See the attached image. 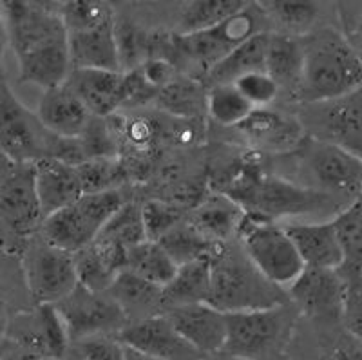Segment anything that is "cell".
<instances>
[{
	"label": "cell",
	"instance_id": "1",
	"mask_svg": "<svg viewBox=\"0 0 362 360\" xmlns=\"http://www.w3.org/2000/svg\"><path fill=\"white\" fill-rule=\"evenodd\" d=\"M8 33V45L15 53L21 82L42 89L66 83L71 73L67 35L58 9L38 2L0 4Z\"/></svg>",
	"mask_w": 362,
	"mask_h": 360
},
{
	"label": "cell",
	"instance_id": "2",
	"mask_svg": "<svg viewBox=\"0 0 362 360\" xmlns=\"http://www.w3.org/2000/svg\"><path fill=\"white\" fill-rule=\"evenodd\" d=\"M303 76L297 98L306 103L326 102L361 89V54L334 29H321L303 44Z\"/></svg>",
	"mask_w": 362,
	"mask_h": 360
},
{
	"label": "cell",
	"instance_id": "3",
	"mask_svg": "<svg viewBox=\"0 0 362 360\" xmlns=\"http://www.w3.org/2000/svg\"><path fill=\"white\" fill-rule=\"evenodd\" d=\"M283 291L255 270L243 248H230L223 243L210 259V294L206 304L223 313L283 306Z\"/></svg>",
	"mask_w": 362,
	"mask_h": 360
},
{
	"label": "cell",
	"instance_id": "4",
	"mask_svg": "<svg viewBox=\"0 0 362 360\" xmlns=\"http://www.w3.org/2000/svg\"><path fill=\"white\" fill-rule=\"evenodd\" d=\"M235 238L241 241L245 255L268 283L288 290L303 274L305 265L284 226L254 212H245L239 221Z\"/></svg>",
	"mask_w": 362,
	"mask_h": 360
},
{
	"label": "cell",
	"instance_id": "5",
	"mask_svg": "<svg viewBox=\"0 0 362 360\" xmlns=\"http://www.w3.org/2000/svg\"><path fill=\"white\" fill-rule=\"evenodd\" d=\"M125 201L118 190L82 194L73 205L51 214L42 221V239L57 248L76 254L96 239L103 225Z\"/></svg>",
	"mask_w": 362,
	"mask_h": 360
},
{
	"label": "cell",
	"instance_id": "6",
	"mask_svg": "<svg viewBox=\"0 0 362 360\" xmlns=\"http://www.w3.org/2000/svg\"><path fill=\"white\" fill-rule=\"evenodd\" d=\"M255 33H259V17L255 8L250 6L203 31L189 35L173 33L174 66L177 69L180 64H189L206 74L221 58Z\"/></svg>",
	"mask_w": 362,
	"mask_h": 360
},
{
	"label": "cell",
	"instance_id": "7",
	"mask_svg": "<svg viewBox=\"0 0 362 360\" xmlns=\"http://www.w3.org/2000/svg\"><path fill=\"white\" fill-rule=\"evenodd\" d=\"M297 163L310 183L306 189L325 196L357 199L362 187V160L337 145L317 141L306 136L296 149Z\"/></svg>",
	"mask_w": 362,
	"mask_h": 360
},
{
	"label": "cell",
	"instance_id": "8",
	"mask_svg": "<svg viewBox=\"0 0 362 360\" xmlns=\"http://www.w3.org/2000/svg\"><path fill=\"white\" fill-rule=\"evenodd\" d=\"M58 139L0 80V152L15 165H33L44 158H54Z\"/></svg>",
	"mask_w": 362,
	"mask_h": 360
},
{
	"label": "cell",
	"instance_id": "9",
	"mask_svg": "<svg viewBox=\"0 0 362 360\" xmlns=\"http://www.w3.org/2000/svg\"><path fill=\"white\" fill-rule=\"evenodd\" d=\"M290 317L283 306L226 313L223 355L238 360H263L288 335Z\"/></svg>",
	"mask_w": 362,
	"mask_h": 360
},
{
	"label": "cell",
	"instance_id": "10",
	"mask_svg": "<svg viewBox=\"0 0 362 360\" xmlns=\"http://www.w3.org/2000/svg\"><path fill=\"white\" fill-rule=\"evenodd\" d=\"M300 127L308 138L337 145L355 156L362 149V93L361 89L350 95L326 102L306 103Z\"/></svg>",
	"mask_w": 362,
	"mask_h": 360
},
{
	"label": "cell",
	"instance_id": "11",
	"mask_svg": "<svg viewBox=\"0 0 362 360\" xmlns=\"http://www.w3.org/2000/svg\"><path fill=\"white\" fill-rule=\"evenodd\" d=\"M53 306L71 344L96 335H118L127 324L124 311L107 291H90L80 284Z\"/></svg>",
	"mask_w": 362,
	"mask_h": 360
},
{
	"label": "cell",
	"instance_id": "12",
	"mask_svg": "<svg viewBox=\"0 0 362 360\" xmlns=\"http://www.w3.org/2000/svg\"><path fill=\"white\" fill-rule=\"evenodd\" d=\"M28 290L37 304H57L78 286L73 254L57 246L35 241L24 254Z\"/></svg>",
	"mask_w": 362,
	"mask_h": 360
},
{
	"label": "cell",
	"instance_id": "13",
	"mask_svg": "<svg viewBox=\"0 0 362 360\" xmlns=\"http://www.w3.org/2000/svg\"><path fill=\"white\" fill-rule=\"evenodd\" d=\"M8 335L24 352L53 360H62L71 348L66 327L53 304H37L35 310L9 320Z\"/></svg>",
	"mask_w": 362,
	"mask_h": 360
},
{
	"label": "cell",
	"instance_id": "14",
	"mask_svg": "<svg viewBox=\"0 0 362 360\" xmlns=\"http://www.w3.org/2000/svg\"><path fill=\"white\" fill-rule=\"evenodd\" d=\"M118 339L127 346L156 360H205L198 349H194L163 313L132 320L118 333Z\"/></svg>",
	"mask_w": 362,
	"mask_h": 360
},
{
	"label": "cell",
	"instance_id": "15",
	"mask_svg": "<svg viewBox=\"0 0 362 360\" xmlns=\"http://www.w3.org/2000/svg\"><path fill=\"white\" fill-rule=\"evenodd\" d=\"M0 221L18 236L33 233L44 221L35 190L33 165H15L0 183Z\"/></svg>",
	"mask_w": 362,
	"mask_h": 360
},
{
	"label": "cell",
	"instance_id": "16",
	"mask_svg": "<svg viewBox=\"0 0 362 360\" xmlns=\"http://www.w3.org/2000/svg\"><path fill=\"white\" fill-rule=\"evenodd\" d=\"M174 330L203 356L223 352L226 339V313L210 304H189L163 311Z\"/></svg>",
	"mask_w": 362,
	"mask_h": 360
},
{
	"label": "cell",
	"instance_id": "17",
	"mask_svg": "<svg viewBox=\"0 0 362 360\" xmlns=\"http://www.w3.org/2000/svg\"><path fill=\"white\" fill-rule=\"evenodd\" d=\"M286 291L306 315L315 319H341L342 286L335 270L305 268Z\"/></svg>",
	"mask_w": 362,
	"mask_h": 360
},
{
	"label": "cell",
	"instance_id": "18",
	"mask_svg": "<svg viewBox=\"0 0 362 360\" xmlns=\"http://www.w3.org/2000/svg\"><path fill=\"white\" fill-rule=\"evenodd\" d=\"M112 18L89 28L66 31L71 69L119 71Z\"/></svg>",
	"mask_w": 362,
	"mask_h": 360
},
{
	"label": "cell",
	"instance_id": "19",
	"mask_svg": "<svg viewBox=\"0 0 362 360\" xmlns=\"http://www.w3.org/2000/svg\"><path fill=\"white\" fill-rule=\"evenodd\" d=\"M35 116L45 131L62 139H78L93 122L90 112L66 83L44 91Z\"/></svg>",
	"mask_w": 362,
	"mask_h": 360
},
{
	"label": "cell",
	"instance_id": "20",
	"mask_svg": "<svg viewBox=\"0 0 362 360\" xmlns=\"http://www.w3.org/2000/svg\"><path fill=\"white\" fill-rule=\"evenodd\" d=\"M66 86L83 103L90 116H109L124 107L122 71L71 69Z\"/></svg>",
	"mask_w": 362,
	"mask_h": 360
},
{
	"label": "cell",
	"instance_id": "21",
	"mask_svg": "<svg viewBox=\"0 0 362 360\" xmlns=\"http://www.w3.org/2000/svg\"><path fill=\"white\" fill-rule=\"evenodd\" d=\"M33 178L44 219L73 205L83 194L76 168L57 158H44L33 163Z\"/></svg>",
	"mask_w": 362,
	"mask_h": 360
},
{
	"label": "cell",
	"instance_id": "22",
	"mask_svg": "<svg viewBox=\"0 0 362 360\" xmlns=\"http://www.w3.org/2000/svg\"><path fill=\"white\" fill-rule=\"evenodd\" d=\"M292 239L305 268L337 270L342 262V250L332 223H293L284 226Z\"/></svg>",
	"mask_w": 362,
	"mask_h": 360
},
{
	"label": "cell",
	"instance_id": "23",
	"mask_svg": "<svg viewBox=\"0 0 362 360\" xmlns=\"http://www.w3.org/2000/svg\"><path fill=\"white\" fill-rule=\"evenodd\" d=\"M125 252L127 250L95 239L73 254L80 286L90 291H107L112 281L125 268Z\"/></svg>",
	"mask_w": 362,
	"mask_h": 360
},
{
	"label": "cell",
	"instance_id": "24",
	"mask_svg": "<svg viewBox=\"0 0 362 360\" xmlns=\"http://www.w3.org/2000/svg\"><path fill=\"white\" fill-rule=\"evenodd\" d=\"M238 129L261 149L276 152L296 151L306 138L299 120L288 118L268 109H254Z\"/></svg>",
	"mask_w": 362,
	"mask_h": 360
},
{
	"label": "cell",
	"instance_id": "25",
	"mask_svg": "<svg viewBox=\"0 0 362 360\" xmlns=\"http://www.w3.org/2000/svg\"><path fill=\"white\" fill-rule=\"evenodd\" d=\"M245 210L232 197L214 192L203 197L202 203L189 216V223L209 241L226 243L230 238H235V230Z\"/></svg>",
	"mask_w": 362,
	"mask_h": 360
},
{
	"label": "cell",
	"instance_id": "26",
	"mask_svg": "<svg viewBox=\"0 0 362 360\" xmlns=\"http://www.w3.org/2000/svg\"><path fill=\"white\" fill-rule=\"evenodd\" d=\"M303 44L292 35L268 33L264 51V73L276 82L277 89L297 95L303 76Z\"/></svg>",
	"mask_w": 362,
	"mask_h": 360
},
{
	"label": "cell",
	"instance_id": "27",
	"mask_svg": "<svg viewBox=\"0 0 362 360\" xmlns=\"http://www.w3.org/2000/svg\"><path fill=\"white\" fill-rule=\"evenodd\" d=\"M107 294L124 311L127 323L158 315L154 310H161V288L147 283L129 270L119 272Z\"/></svg>",
	"mask_w": 362,
	"mask_h": 360
},
{
	"label": "cell",
	"instance_id": "28",
	"mask_svg": "<svg viewBox=\"0 0 362 360\" xmlns=\"http://www.w3.org/2000/svg\"><path fill=\"white\" fill-rule=\"evenodd\" d=\"M268 33L259 31L235 50L226 54L205 74L210 86H232L235 80L248 73L264 71V51H267Z\"/></svg>",
	"mask_w": 362,
	"mask_h": 360
},
{
	"label": "cell",
	"instance_id": "29",
	"mask_svg": "<svg viewBox=\"0 0 362 360\" xmlns=\"http://www.w3.org/2000/svg\"><path fill=\"white\" fill-rule=\"evenodd\" d=\"M210 294V259L177 266L176 275L161 288V310L189 306L209 301ZM161 311V313H163Z\"/></svg>",
	"mask_w": 362,
	"mask_h": 360
},
{
	"label": "cell",
	"instance_id": "30",
	"mask_svg": "<svg viewBox=\"0 0 362 360\" xmlns=\"http://www.w3.org/2000/svg\"><path fill=\"white\" fill-rule=\"evenodd\" d=\"M147 283L165 288L173 281L177 265L158 241H144L125 252V268Z\"/></svg>",
	"mask_w": 362,
	"mask_h": 360
},
{
	"label": "cell",
	"instance_id": "31",
	"mask_svg": "<svg viewBox=\"0 0 362 360\" xmlns=\"http://www.w3.org/2000/svg\"><path fill=\"white\" fill-rule=\"evenodd\" d=\"M158 243L177 266L203 261V259H212L219 246L223 245V243H214L203 238L189 221H181L180 225L161 236Z\"/></svg>",
	"mask_w": 362,
	"mask_h": 360
},
{
	"label": "cell",
	"instance_id": "32",
	"mask_svg": "<svg viewBox=\"0 0 362 360\" xmlns=\"http://www.w3.org/2000/svg\"><path fill=\"white\" fill-rule=\"evenodd\" d=\"M247 6V2H239V0H198V2H189L181 9L177 33L189 35L209 29L212 25H218L225 22L226 18L234 17L235 13L243 11Z\"/></svg>",
	"mask_w": 362,
	"mask_h": 360
},
{
	"label": "cell",
	"instance_id": "33",
	"mask_svg": "<svg viewBox=\"0 0 362 360\" xmlns=\"http://www.w3.org/2000/svg\"><path fill=\"white\" fill-rule=\"evenodd\" d=\"M96 239L109 245H115L122 250H129L131 246L147 241L141 219V205L138 203H124L109 219Z\"/></svg>",
	"mask_w": 362,
	"mask_h": 360
},
{
	"label": "cell",
	"instance_id": "34",
	"mask_svg": "<svg viewBox=\"0 0 362 360\" xmlns=\"http://www.w3.org/2000/svg\"><path fill=\"white\" fill-rule=\"evenodd\" d=\"M158 105L167 109L169 112L177 116H196L205 111L206 93L203 91L202 83L194 78H174L173 82L167 83L163 89L158 91Z\"/></svg>",
	"mask_w": 362,
	"mask_h": 360
},
{
	"label": "cell",
	"instance_id": "35",
	"mask_svg": "<svg viewBox=\"0 0 362 360\" xmlns=\"http://www.w3.org/2000/svg\"><path fill=\"white\" fill-rule=\"evenodd\" d=\"M205 111L219 125L238 127L254 111V107L239 95L234 86H210L206 91Z\"/></svg>",
	"mask_w": 362,
	"mask_h": 360
},
{
	"label": "cell",
	"instance_id": "36",
	"mask_svg": "<svg viewBox=\"0 0 362 360\" xmlns=\"http://www.w3.org/2000/svg\"><path fill=\"white\" fill-rule=\"evenodd\" d=\"M335 238L342 250V262H362V207L361 197L346 203L332 219Z\"/></svg>",
	"mask_w": 362,
	"mask_h": 360
},
{
	"label": "cell",
	"instance_id": "37",
	"mask_svg": "<svg viewBox=\"0 0 362 360\" xmlns=\"http://www.w3.org/2000/svg\"><path fill=\"white\" fill-rule=\"evenodd\" d=\"M78 174L83 194H98L107 190H118L124 181V165L116 158H89L82 163L74 165Z\"/></svg>",
	"mask_w": 362,
	"mask_h": 360
},
{
	"label": "cell",
	"instance_id": "38",
	"mask_svg": "<svg viewBox=\"0 0 362 360\" xmlns=\"http://www.w3.org/2000/svg\"><path fill=\"white\" fill-rule=\"evenodd\" d=\"M116 53H118V66L122 73L140 67L148 58V38L151 33L140 29L129 21L115 22Z\"/></svg>",
	"mask_w": 362,
	"mask_h": 360
},
{
	"label": "cell",
	"instance_id": "39",
	"mask_svg": "<svg viewBox=\"0 0 362 360\" xmlns=\"http://www.w3.org/2000/svg\"><path fill=\"white\" fill-rule=\"evenodd\" d=\"M261 9L290 33H306L319 15L315 2H297V0L263 2Z\"/></svg>",
	"mask_w": 362,
	"mask_h": 360
},
{
	"label": "cell",
	"instance_id": "40",
	"mask_svg": "<svg viewBox=\"0 0 362 360\" xmlns=\"http://www.w3.org/2000/svg\"><path fill=\"white\" fill-rule=\"evenodd\" d=\"M141 219L147 241H158L161 236L183 221V210L167 201H147L141 205Z\"/></svg>",
	"mask_w": 362,
	"mask_h": 360
},
{
	"label": "cell",
	"instance_id": "41",
	"mask_svg": "<svg viewBox=\"0 0 362 360\" xmlns=\"http://www.w3.org/2000/svg\"><path fill=\"white\" fill-rule=\"evenodd\" d=\"M232 86L238 89L239 95L243 96L254 109H267L279 95L276 82L264 71L245 74L239 80H235Z\"/></svg>",
	"mask_w": 362,
	"mask_h": 360
},
{
	"label": "cell",
	"instance_id": "42",
	"mask_svg": "<svg viewBox=\"0 0 362 360\" xmlns=\"http://www.w3.org/2000/svg\"><path fill=\"white\" fill-rule=\"evenodd\" d=\"M82 360H125V344L118 335H96L71 344Z\"/></svg>",
	"mask_w": 362,
	"mask_h": 360
},
{
	"label": "cell",
	"instance_id": "43",
	"mask_svg": "<svg viewBox=\"0 0 362 360\" xmlns=\"http://www.w3.org/2000/svg\"><path fill=\"white\" fill-rule=\"evenodd\" d=\"M358 342L361 340L351 339V342L341 344L325 360H361V346H358Z\"/></svg>",
	"mask_w": 362,
	"mask_h": 360
},
{
	"label": "cell",
	"instance_id": "44",
	"mask_svg": "<svg viewBox=\"0 0 362 360\" xmlns=\"http://www.w3.org/2000/svg\"><path fill=\"white\" fill-rule=\"evenodd\" d=\"M9 311H8V301H6L4 288L0 284V340L8 335V327H9Z\"/></svg>",
	"mask_w": 362,
	"mask_h": 360
},
{
	"label": "cell",
	"instance_id": "45",
	"mask_svg": "<svg viewBox=\"0 0 362 360\" xmlns=\"http://www.w3.org/2000/svg\"><path fill=\"white\" fill-rule=\"evenodd\" d=\"M8 47V33H6V24L4 18H2V11H0V78H2V71H4V54Z\"/></svg>",
	"mask_w": 362,
	"mask_h": 360
},
{
	"label": "cell",
	"instance_id": "46",
	"mask_svg": "<svg viewBox=\"0 0 362 360\" xmlns=\"http://www.w3.org/2000/svg\"><path fill=\"white\" fill-rule=\"evenodd\" d=\"M125 360H156V359L144 355V353L136 352V349H131L125 346Z\"/></svg>",
	"mask_w": 362,
	"mask_h": 360
},
{
	"label": "cell",
	"instance_id": "47",
	"mask_svg": "<svg viewBox=\"0 0 362 360\" xmlns=\"http://www.w3.org/2000/svg\"><path fill=\"white\" fill-rule=\"evenodd\" d=\"M11 360H53V359H47V356H40V355H35V353H28V352H22L21 355H17L15 359Z\"/></svg>",
	"mask_w": 362,
	"mask_h": 360
},
{
	"label": "cell",
	"instance_id": "48",
	"mask_svg": "<svg viewBox=\"0 0 362 360\" xmlns=\"http://www.w3.org/2000/svg\"><path fill=\"white\" fill-rule=\"evenodd\" d=\"M62 360H82V359H80L78 355H74V353H73V355H66Z\"/></svg>",
	"mask_w": 362,
	"mask_h": 360
},
{
	"label": "cell",
	"instance_id": "49",
	"mask_svg": "<svg viewBox=\"0 0 362 360\" xmlns=\"http://www.w3.org/2000/svg\"><path fill=\"white\" fill-rule=\"evenodd\" d=\"M205 360H209V359H205ZM221 360H238V359H230V356H226V359H221Z\"/></svg>",
	"mask_w": 362,
	"mask_h": 360
},
{
	"label": "cell",
	"instance_id": "50",
	"mask_svg": "<svg viewBox=\"0 0 362 360\" xmlns=\"http://www.w3.org/2000/svg\"><path fill=\"white\" fill-rule=\"evenodd\" d=\"M0 80H2V78H0Z\"/></svg>",
	"mask_w": 362,
	"mask_h": 360
}]
</instances>
